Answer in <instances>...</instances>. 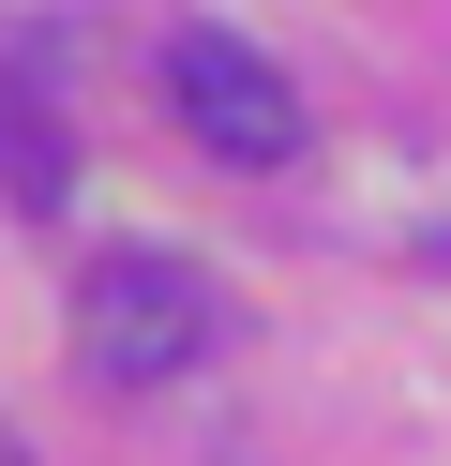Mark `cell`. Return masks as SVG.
Returning a JSON list of instances; mask_svg holds the SVG:
<instances>
[{"label":"cell","mask_w":451,"mask_h":466,"mask_svg":"<svg viewBox=\"0 0 451 466\" xmlns=\"http://www.w3.org/2000/svg\"><path fill=\"white\" fill-rule=\"evenodd\" d=\"M210 331H226V301H210V271H180V256H106V271L76 286V361L106 376V391L196 376Z\"/></svg>","instance_id":"obj_1"},{"label":"cell","mask_w":451,"mask_h":466,"mask_svg":"<svg viewBox=\"0 0 451 466\" xmlns=\"http://www.w3.org/2000/svg\"><path fill=\"white\" fill-rule=\"evenodd\" d=\"M166 106H180V136H196L210 166H286V151H301V91H286L241 31H210V15L166 31Z\"/></svg>","instance_id":"obj_2"},{"label":"cell","mask_w":451,"mask_h":466,"mask_svg":"<svg viewBox=\"0 0 451 466\" xmlns=\"http://www.w3.org/2000/svg\"><path fill=\"white\" fill-rule=\"evenodd\" d=\"M0 196L15 211H60L76 196V121H60L46 61H0Z\"/></svg>","instance_id":"obj_3"},{"label":"cell","mask_w":451,"mask_h":466,"mask_svg":"<svg viewBox=\"0 0 451 466\" xmlns=\"http://www.w3.org/2000/svg\"><path fill=\"white\" fill-rule=\"evenodd\" d=\"M0 466H30V451H15V421H0Z\"/></svg>","instance_id":"obj_4"}]
</instances>
